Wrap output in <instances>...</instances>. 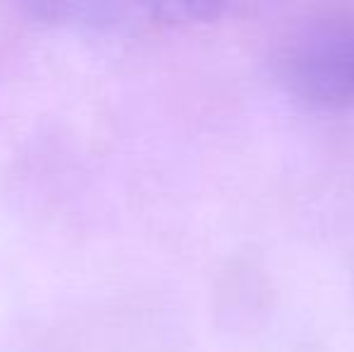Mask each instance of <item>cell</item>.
Returning <instances> with one entry per match:
<instances>
[{"instance_id": "1", "label": "cell", "mask_w": 354, "mask_h": 352, "mask_svg": "<svg viewBox=\"0 0 354 352\" xmlns=\"http://www.w3.org/2000/svg\"><path fill=\"white\" fill-rule=\"evenodd\" d=\"M277 77L299 102L354 111V12L304 24L277 53Z\"/></svg>"}]
</instances>
